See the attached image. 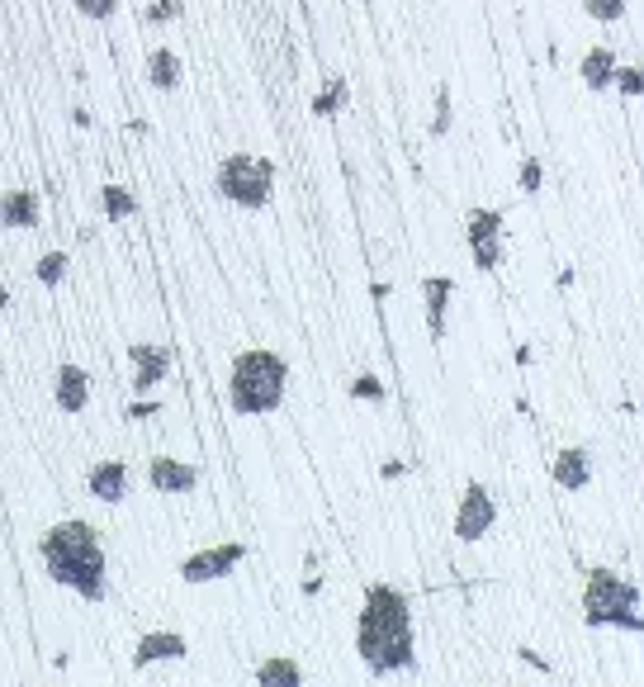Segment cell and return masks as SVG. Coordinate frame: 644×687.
Wrapping results in <instances>:
<instances>
[{
	"label": "cell",
	"mask_w": 644,
	"mask_h": 687,
	"mask_svg": "<svg viewBox=\"0 0 644 687\" xmlns=\"http://www.w3.org/2000/svg\"><path fill=\"white\" fill-rule=\"evenodd\" d=\"M185 15V0H152L147 10V24H171V19Z\"/></svg>",
	"instance_id": "26"
},
{
	"label": "cell",
	"mask_w": 644,
	"mask_h": 687,
	"mask_svg": "<svg viewBox=\"0 0 644 687\" xmlns=\"http://www.w3.org/2000/svg\"><path fill=\"white\" fill-rule=\"evenodd\" d=\"M38 218H43V209H38V195H34V190L15 185V190H5V195H0V228L29 233V228H38Z\"/></svg>",
	"instance_id": "16"
},
{
	"label": "cell",
	"mask_w": 644,
	"mask_h": 687,
	"mask_svg": "<svg viewBox=\"0 0 644 687\" xmlns=\"http://www.w3.org/2000/svg\"><path fill=\"white\" fill-rule=\"evenodd\" d=\"M147 417H161V403L157 398H138L124 408V422H147Z\"/></svg>",
	"instance_id": "28"
},
{
	"label": "cell",
	"mask_w": 644,
	"mask_h": 687,
	"mask_svg": "<svg viewBox=\"0 0 644 687\" xmlns=\"http://www.w3.org/2000/svg\"><path fill=\"white\" fill-rule=\"evenodd\" d=\"M403 474H408V465H403V460H389V465H384V479H403Z\"/></svg>",
	"instance_id": "32"
},
{
	"label": "cell",
	"mask_w": 644,
	"mask_h": 687,
	"mask_svg": "<svg viewBox=\"0 0 644 687\" xmlns=\"http://www.w3.org/2000/svg\"><path fill=\"white\" fill-rule=\"evenodd\" d=\"M427 133H431V138H446V133H450V86H441V91H436V114H431Z\"/></svg>",
	"instance_id": "23"
},
{
	"label": "cell",
	"mask_w": 644,
	"mask_h": 687,
	"mask_svg": "<svg viewBox=\"0 0 644 687\" xmlns=\"http://www.w3.org/2000/svg\"><path fill=\"white\" fill-rule=\"evenodd\" d=\"M583 621L588 626H616V631L640 635L644 616H640V588L626 583L616 569H588L583 574Z\"/></svg>",
	"instance_id": "4"
},
{
	"label": "cell",
	"mask_w": 644,
	"mask_h": 687,
	"mask_svg": "<svg viewBox=\"0 0 644 687\" xmlns=\"http://www.w3.org/2000/svg\"><path fill=\"white\" fill-rule=\"evenodd\" d=\"M550 474H555L559 489L583 493L592 484V451L588 446H564V451L550 460Z\"/></svg>",
	"instance_id": "13"
},
{
	"label": "cell",
	"mask_w": 644,
	"mask_h": 687,
	"mask_svg": "<svg viewBox=\"0 0 644 687\" xmlns=\"http://www.w3.org/2000/svg\"><path fill=\"white\" fill-rule=\"evenodd\" d=\"M147 484L157 493L185 498V493L199 489V470L190 460H176V455H152V460H147Z\"/></svg>",
	"instance_id": "10"
},
{
	"label": "cell",
	"mask_w": 644,
	"mask_h": 687,
	"mask_svg": "<svg viewBox=\"0 0 644 687\" xmlns=\"http://www.w3.org/2000/svg\"><path fill=\"white\" fill-rule=\"evenodd\" d=\"M465 242L474 252V271H498L507 247H502V209H469L465 218Z\"/></svg>",
	"instance_id": "7"
},
{
	"label": "cell",
	"mask_w": 644,
	"mask_h": 687,
	"mask_svg": "<svg viewBox=\"0 0 644 687\" xmlns=\"http://www.w3.org/2000/svg\"><path fill=\"white\" fill-rule=\"evenodd\" d=\"M540 181H545V176H540V162H536V157H526V162H521V190H526V195H536V190H540Z\"/></svg>",
	"instance_id": "30"
},
{
	"label": "cell",
	"mask_w": 644,
	"mask_h": 687,
	"mask_svg": "<svg viewBox=\"0 0 644 687\" xmlns=\"http://www.w3.org/2000/svg\"><path fill=\"white\" fill-rule=\"evenodd\" d=\"M285 389H289V365L280 351L247 346L233 361V375H228V403H233V413H242V417L275 413V408L285 403Z\"/></svg>",
	"instance_id": "3"
},
{
	"label": "cell",
	"mask_w": 644,
	"mask_h": 687,
	"mask_svg": "<svg viewBox=\"0 0 644 687\" xmlns=\"http://www.w3.org/2000/svg\"><path fill=\"white\" fill-rule=\"evenodd\" d=\"M356 654L370 678H394L417 669V626L412 602L394 583H370L356 616Z\"/></svg>",
	"instance_id": "1"
},
{
	"label": "cell",
	"mask_w": 644,
	"mask_h": 687,
	"mask_svg": "<svg viewBox=\"0 0 644 687\" xmlns=\"http://www.w3.org/2000/svg\"><path fill=\"white\" fill-rule=\"evenodd\" d=\"M128 365H133V394H147V389H157L166 375H171V346H157V342H133L128 346Z\"/></svg>",
	"instance_id": "9"
},
{
	"label": "cell",
	"mask_w": 644,
	"mask_h": 687,
	"mask_svg": "<svg viewBox=\"0 0 644 687\" xmlns=\"http://www.w3.org/2000/svg\"><path fill=\"white\" fill-rule=\"evenodd\" d=\"M346 100H351L346 76H332V81H327V91L313 95V114H318V119H332V114H341V109H346Z\"/></svg>",
	"instance_id": "21"
},
{
	"label": "cell",
	"mask_w": 644,
	"mask_h": 687,
	"mask_svg": "<svg viewBox=\"0 0 644 687\" xmlns=\"http://www.w3.org/2000/svg\"><path fill=\"white\" fill-rule=\"evenodd\" d=\"M76 10L86 19H109L114 10H119V0H76Z\"/></svg>",
	"instance_id": "29"
},
{
	"label": "cell",
	"mask_w": 644,
	"mask_h": 687,
	"mask_svg": "<svg viewBox=\"0 0 644 687\" xmlns=\"http://www.w3.org/2000/svg\"><path fill=\"white\" fill-rule=\"evenodd\" d=\"M616 67H621V62H616V53H611V48H588V53H583V62H578V76L588 81V91H607L611 76H616Z\"/></svg>",
	"instance_id": "18"
},
{
	"label": "cell",
	"mask_w": 644,
	"mask_h": 687,
	"mask_svg": "<svg viewBox=\"0 0 644 687\" xmlns=\"http://www.w3.org/2000/svg\"><path fill=\"white\" fill-rule=\"evenodd\" d=\"M218 195L237 204V209H266L270 195H275V166L266 157H256V152H228L223 162H218Z\"/></svg>",
	"instance_id": "5"
},
{
	"label": "cell",
	"mask_w": 644,
	"mask_h": 687,
	"mask_svg": "<svg viewBox=\"0 0 644 687\" xmlns=\"http://www.w3.org/2000/svg\"><path fill=\"white\" fill-rule=\"evenodd\" d=\"M147 81H152V86H157V91H176L180 86V76H185V67H180V57L171 53V48H152V53H147Z\"/></svg>",
	"instance_id": "19"
},
{
	"label": "cell",
	"mask_w": 644,
	"mask_h": 687,
	"mask_svg": "<svg viewBox=\"0 0 644 687\" xmlns=\"http://www.w3.org/2000/svg\"><path fill=\"white\" fill-rule=\"evenodd\" d=\"M611 86H621V95H630V100H640V91H644L640 67H616V76H611Z\"/></svg>",
	"instance_id": "27"
},
{
	"label": "cell",
	"mask_w": 644,
	"mask_h": 687,
	"mask_svg": "<svg viewBox=\"0 0 644 687\" xmlns=\"http://www.w3.org/2000/svg\"><path fill=\"white\" fill-rule=\"evenodd\" d=\"M100 204H105L109 223H128V218L138 214V199H133L128 185H105V190H100Z\"/></svg>",
	"instance_id": "20"
},
{
	"label": "cell",
	"mask_w": 644,
	"mask_h": 687,
	"mask_svg": "<svg viewBox=\"0 0 644 687\" xmlns=\"http://www.w3.org/2000/svg\"><path fill=\"white\" fill-rule=\"evenodd\" d=\"M38 285H62V275H67V252H48V256H38Z\"/></svg>",
	"instance_id": "22"
},
{
	"label": "cell",
	"mask_w": 644,
	"mask_h": 687,
	"mask_svg": "<svg viewBox=\"0 0 644 687\" xmlns=\"http://www.w3.org/2000/svg\"><path fill=\"white\" fill-rule=\"evenodd\" d=\"M493 522H498V498H493V489L488 484H479V479H469L465 493H460V507H455V541H483L488 531H493Z\"/></svg>",
	"instance_id": "6"
},
{
	"label": "cell",
	"mask_w": 644,
	"mask_h": 687,
	"mask_svg": "<svg viewBox=\"0 0 644 687\" xmlns=\"http://www.w3.org/2000/svg\"><path fill=\"white\" fill-rule=\"evenodd\" d=\"M190 654V640L180 631H147L138 645H133V673L152 669V664H180Z\"/></svg>",
	"instance_id": "11"
},
{
	"label": "cell",
	"mask_w": 644,
	"mask_h": 687,
	"mask_svg": "<svg viewBox=\"0 0 644 687\" xmlns=\"http://www.w3.org/2000/svg\"><path fill=\"white\" fill-rule=\"evenodd\" d=\"M422 299H427L431 342H441V337H446V318H450V299H455V280H450V275H427V280H422Z\"/></svg>",
	"instance_id": "15"
},
{
	"label": "cell",
	"mask_w": 644,
	"mask_h": 687,
	"mask_svg": "<svg viewBox=\"0 0 644 687\" xmlns=\"http://www.w3.org/2000/svg\"><path fill=\"white\" fill-rule=\"evenodd\" d=\"M5 308H10V294H5V285H0V318H5Z\"/></svg>",
	"instance_id": "33"
},
{
	"label": "cell",
	"mask_w": 644,
	"mask_h": 687,
	"mask_svg": "<svg viewBox=\"0 0 644 687\" xmlns=\"http://www.w3.org/2000/svg\"><path fill=\"white\" fill-rule=\"evenodd\" d=\"M38 560L48 569V579L57 588H72L81 602H105L109 597V560H105V541L100 531L81 517L48 526L38 536Z\"/></svg>",
	"instance_id": "2"
},
{
	"label": "cell",
	"mask_w": 644,
	"mask_h": 687,
	"mask_svg": "<svg viewBox=\"0 0 644 687\" xmlns=\"http://www.w3.org/2000/svg\"><path fill=\"white\" fill-rule=\"evenodd\" d=\"M128 484H133V474H128L124 460H95L86 470V489L90 498H100L105 507H119L128 498Z\"/></svg>",
	"instance_id": "12"
},
{
	"label": "cell",
	"mask_w": 644,
	"mask_h": 687,
	"mask_svg": "<svg viewBox=\"0 0 644 687\" xmlns=\"http://www.w3.org/2000/svg\"><path fill=\"white\" fill-rule=\"evenodd\" d=\"M517 654H521V659H526V664H531V669H540V673H545V678L555 673V669H550V664H545V659H540L536 650H517Z\"/></svg>",
	"instance_id": "31"
},
{
	"label": "cell",
	"mask_w": 644,
	"mask_h": 687,
	"mask_svg": "<svg viewBox=\"0 0 644 687\" xmlns=\"http://www.w3.org/2000/svg\"><path fill=\"white\" fill-rule=\"evenodd\" d=\"M247 560V545L242 541H223V545H204V550H195V555H185L180 560V583H218L228 579V574H237V564Z\"/></svg>",
	"instance_id": "8"
},
{
	"label": "cell",
	"mask_w": 644,
	"mask_h": 687,
	"mask_svg": "<svg viewBox=\"0 0 644 687\" xmlns=\"http://www.w3.org/2000/svg\"><path fill=\"white\" fill-rule=\"evenodd\" d=\"M351 398L384 403V398H389V389H384V380H375V375H356V380H351Z\"/></svg>",
	"instance_id": "24"
},
{
	"label": "cell",
	"mask_w": 644,
	"mask_h": 687,
	"mask_svg": "<svg viewBox=\"0 0 644 687\" xmlns=\"http://www.w3.org/2000/svg\"><path fill=\"white\" fill-rule=\"evenodd\" d=\"M583 10L602 24H616V19H626V0H583Z\"/></svg>",
	"instance_id": "25"
},
{
	"label": "cell",
	"mask_w": 644,
	"mask_h": 687,
	"mask_svg": "<svg viewBox=\"0 0 644 687\" xmlns=\"http://www.w3.org/2000/svg\"><path fill=\"white\" fill-rule=\"evenodd\" d=\"M53 398H57V413H86L90 403V375L81 365H57L53 375Z\"/></svg>",
	"instance_id": "14"
},
{
	"label": "cell",
	"mask_w": 644,
	"mask_h": 687,
	"mask_svg": "<svg viewBox=\"0 0 644 687\" xmlns=\"http://www.w3.org/2000/svg\"><path fill=\"white\" fill-rule=\"evenodd\" d=\"M251 678H256L261 687H304V664H299V659H285V654H275V659H261Z\"/></svg>",
	"instance_id": "17"
}]
</instances>
